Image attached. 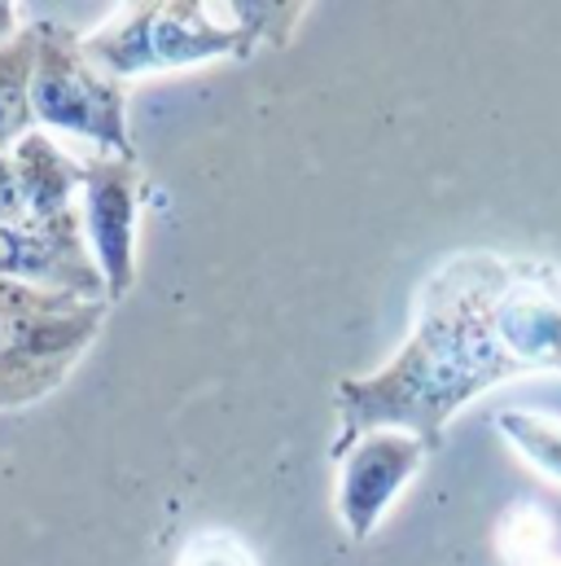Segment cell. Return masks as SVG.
I'll use <instances>...</instances> for the list:
<instances>
[{"label":"cell","mask_w":561,"mask_h":566,"mask_svg":"<svg viewBox=\"0 0 561 566\" xmlns=\"http://www.w3.org/2000/svg\"><path fill=\"white\" fill-rule=\"evenodd\" d=\"M514 282V260L465 251L443 260L417 290L404 347L378 369L342 378L334 391L338 430L329 457H342L369 430H409L434 452L447 422L500 382L522 378L500 347L496 307Z\"/></svg>","instance_id":"6da1fadb"},{"label":"cell","mask_w":561,"mask_h":566,"mask_svg":"<svg viewBox=\"0 0 561 566\" xmlns=\"http://www.w3.org/2000/svg\"><path fill=\"white\" fill-rule=\"evenodd\" d=\"M31 71H35V22L22 27L9 44H0V154H9L27 133H35Z\"/></svg>","instance_id":"9c48e42d"},{"label":"cell","mask_w":561,"mask_h":566,"mask_svg":"<svg viewBox=\"0 0 561 566\" xmlns=\"http://www.w3.org/2000/svg\"><path fill=\"white\" fill-rule=\"evenodd\" d=\"M31 115L53 142L66 137L106 158H137L128 133V84L106 75L84 53V35L62 22H35Z\"/></svg>","instance_id":"3957f363"},{"label":"cell","mask_w":561,"mask_h":566,"mask_svg":"<svg viewBox=\"0 0 561 566\" xmlns=\"http://www.w3.org/2000/svg\"><path fill=\"white\" fill-rule=\"evenodd\" d=\"M496 430L531 470L561 483V418L531 413V409H505L496 418Z\"/></svg>","instance_id":"30bf717a"},{"label":"cell","mask_w":561,"mask_h":566,"mask_svg":"<svg viewBox=\"0 0 561 566\" xmlns=\"http://www.w3.org/2000/svg\"><path fill=\"white\" fill-rule=\"evenodd\" d=\"M425 457L430 448L409 430H369L342 457H334L338 461L334 505L342 532L356 545H364L378 532V523L391 514L400 492L421 474Z\"/></svg>","instance_id":"8992f818"},{"label":"cell","mask_w":561,"mask_h":566,"mask_svg":"<svg viewBox=\"0 0 561 566\" xmlns=\"http://www.w3.org/2000/svg\"><path fill=\"white\" fill-rule=\"evenodd\" d=\"M500 347L522 374H561V273L540 260H514V282L496 307Z\"/></svg>","instance_id":"52a82bcc"},{"label":"cell","mask_w":561,"mask_h":566,"mask_svg":"<svg viewBox=\"0 0 561 566\" xmlns=\"http://www.w3.org/2000/svg\"><path fill=\"white\" fill-rule=\"evenodd\" d=\"M307 9L311 4L229 0V18H220V4L202 0H140L93 27L84 35V53L106 75L128 84L140 75L184 71L215 57H255L260 49H285Z\"/></svg>","instance_id":"7a4b0ae2"},{"label":"cell","mask_w":561,"mask_h":566,"mask_svg":"<svg viewBox=\"0 0 561 566\" xmlns=\"http://www.w3.org/2000/svg\"><path fill=\"white\" fill-rule=\"evenodd\" d=\"M0 277L80 298H106V282L93 264L88 242H62L18 224H0Z\"/></svg>","instance_id":"ba28073f"},{"label":"cell","mask_w":561,"mask_h":566,"mask_svg":"<svg viewBox=\"0 0 561 566\" xmlns=\"http://www.w3.org/2000/svg\"><path fill=\"white\" fill-rule=\"evenodd\" d=\"M106 312V298L40 285L0 303V409H27L53 396L97 343Z\"/></svg>","instance_id":"277c9868"},{"label":"cell","mask_w":561,"mask_h":566,"mask_svg":"<svg viewBox=\"0 0 561 566\" xmlns=\"http://www.w3.org/2000/svg\"><path fill=\"white\" fill-rule=\"evenodd\" d=\"M176 566H255V558L233 536H198V541L184 545Z\"/></svg>","instance_id":"8fae6325"},{"label":"cell","mask_w":561,"mask_h":566,"mask_svg":"<svg viewBox=\"0 0 561 566\" xmlns=\"http://www.w3.org/2000/svg\"><path fill=\"white\" fill-rule=\"evenodd\" d=\"M0 224L27 229V202H22V189H18V176H13V158L9 154H0Z\"/></svg>","instance_id":"7c38bea8"},{"label":"cell","mask_w":561,"mask_h":566,"mask_svg":"<svg viewBox=\"0 0 561 566\" xmlns=\"http://www.w3.org/2000/svg\"><path fill=\"white\" fill-rule=\"evenodd\" d=\"M145 207V176L137 158L84 154L80 220L93 264L106 282V303H119L137 285V220Z\"/></svg>","instance_id":"5b68a950"},{"label":"cell","mask_w":561,"mask_h":566,"mask_svg":"<svg viewBox=\"0 0 561 566\" xmlns=\"http://www.w3.org/2000/svg\"><path fill=\"white\" fill-rule=\"evenodd\" d=\"M18 31H22V27H18V4L0 0V44H9Z\"/></svg>","instance_id":"4fadbf2b"}]
</instances>
